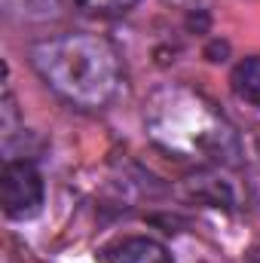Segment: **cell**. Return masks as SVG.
I'll use <instances>...</instances> for the list:
<instances>
[{
  "label": "cell",
  "instance_id": "obj_6",
  "mask_svg": "<svg viewBox=\"0 0 260 263\" xmlns=\"http://www.w3.org/2000/svg\"><path fill=\"white\" fill-rule=\"evenodd\" d=\"M77 3L98 15H120V12H129L138 0H77Z\"/></svg>",
  "mask_w": 260,
  "mask_h": 263
},
{
  "label": "cell",
  "instance_id": "obj_1",
  "mask_svg": "<svg viewBox=\"0 0 260 263\" xmlns=\"http://www.w3.org/2000/svg\"><path fill=\"white\" fill-rule=\"evenodd\" d=\"M40 80L67 104L98 110L110 104L123 83L120 52L98 34H59L31 46Z\"/></svg>",
  "mask_w": 260,
  "mask_h": 263
},
{
  "label": "cell",
  "instance_id": "obj_2",
  "mask_svg": "<svg viewBox=\"0 0 260 263\" xmlns=\"http://www.w3.org/2000/svg\"><path fill=\"white\" fill-rule=\"evenodd\" d=\"M147 135L178 159L202 162H233L239 156L236 129L227 117L193 89L165 86L144 104Z\"/></svg>",
  "mask_w": 260,
  "mask_h": 263
},
{
  "label": "cell",
  "instance_id": "obj_5",
  "mask_svg": "<svg viewBox=\"0 0 260 263\" xmlns=\"http://www.w3.org/2000/svg\"><path fill=\"white\" fill-rule=\"evenodd\" d=\"M230 86L236 92V98H242L245 104L260 107V55L242 59L230 73Z\"/></svg>",
  "mask_w": 260,
  "mask_h": 263
},
{
  "label": "cell",
  "instance_id": "obj_4",
  "mask_svg": "<svg viewBox=\"0 0 260 263\" xmlns=\"http://www.w3.org/2000/svg\"><path fill=\"white\" fill-rule=\"evenodd\" d=\"M104 263H175L172 254L165 251V245H159L150 236H126L110 242L101 251Z\"/></svg>",
  "mask_w": 260,
  "mask_h": 263
},
{
  "label": "cell",
  "instance_id": "obj_7",
  "mask_svg": "<svg viewBox=\"0 0 260 263\" xmlns=\"http://www.w3.org/2000/svg\"><path fill=\"white\" fill-rule=\"evenodd\" d=\"M178 3H187V0H178Z\"/></svg>",
  "mask_w": 260,
  "mask_h": 263
},
{
  "label": "cell",
  "instance_id": "obj_3",
  "mask_svg": "<svg viewBox=\"0 0 260 263\" xmlns=\"http://www.w3.org/2000/svg\"><path fill=\"white\" fill-rule=\"evenodd\" d=\"M0 196H3V214L9 220H28L40 211L46 187L34 162L28 159H9L3 165L0 178Z\"/></svg>",
  "mask_w": 260,
  "mask_h": 263
}]
</instances>
